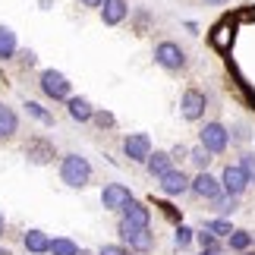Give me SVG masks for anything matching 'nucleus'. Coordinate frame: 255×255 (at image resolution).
<instances>
[{
	"instance_id": "f257e3e1",
	"label": "nucleus",
	"mask_w": 255,
	"mask_h": 255,
	"mask_svg": "<svg viewBox=\"0 0 255 255\" xmlns=\"http://www.w3.org/2000/svg\"><path fill=\"white\" fill-rule=\"evenodd\" d=\"M60 180L70 186V189H85L92 183V164L82 154H63L60 161Z\"/></svg>"
},
{
	"instance_id": "f03ea898",
	"label": "nucleus",
	"mask_w": 255,
	"mask_h": 255,
	"mask_svg": "<svg viewBox=\"0 0 255 255\" xmlns=\"http://www.w3.org/2000/svg\"><path fill=\"white\" fill-rule=\"evenodd\" d=\"M117 230H120V240H123V246L129 249V252H151V246H154V237H151V230L148 227H135V224H129V221H123L120 218V224H117Z\"/></svg>"
},
{
	"instance_id": "7ed1b4c3",
	"label": "nucleus",
	"mask_w": 255,
	"mask_h": 255,
	"mask_svg": "<svg viewBox=\"0 0 255 255\" xmlns=\"http://www.w3.org/2000/svg\"><path fill=\"white\" fill-rule=\"evenodd\" d=\"M38 82H41V92L47 98H54V101H70L73 98V85H70V79H66L60 70H44Z\"/></svg>"
},
{
	"instance_id": "20e7f679",
	"label": "nucleus",
	"mask_w": 255,
	"mask_h": 255,
	"mask_svg": "<svg viewBox=\"0 0 255 255\" xmlns=\"http://www.w3.org/2000/svg\"><path fill=\"white\" fill-rule=\"evenodd\" d=\"M227 142H230V132H227V126H224V123L211 120V123H205V126H202V132H199V145H202V148H208L211 154L227 151Z\"/></svg>"
},
{
	"instance_id": "39448f33",
	"label": "nucleus",
	"mask_w": 255,
	"mask_h": 255,
	"mask_svg": "<svg viewBox=\"0 0 255 255\" xmlns=\"http://www.w3.org/2000/svg\"><path fill=\"white\" fill-rule=\"evenodd\" d=\"M154 63H158L161 70L176 73V70H183V66H186V51L176 41H161L158 47H154Z\"/></svg>"
},
{
	"instance_id": "423d86ee",
	"label": "nucleus",
	"mask_w": 255,
	"mask_h": 255,
	"mask_svg": "<svg viewBox=\"0 0 255 255\" xmlns=\"http://www.w3.org/2000/svg\"><path fill=\"white\" fill-rule=\"evenodd\" d=\"M208 41L214 51H221V54H230V47L233 41H237V19H221L218 25L208 32Z\"/></svg>"
},
{
	"instance_id": "0eeeda50",
	"label": "nucleus",
	"mask_w": 255,
	"mask_h": 255,
	"mask_svg": "<svg viewBox=\"0 0 255 255\" xmlns=\"http://www.w3.org/2000/svg\"><path fill=\"white\" fill-rule=\"evenodd\" d=\"M205 107H208V98H205V92H199V88H186V92H183V98H180V114H183L189 123L202 120V117H205Z\"/></svg>"
},
{
	"instance_id": "6e6552de",
	"label": "nucleus",
	"mask_w": 255,
	"mask_h": 255,
	"mask_svg": "<svg viewBox=\"0 0 255 255\" xmlns=\"http://www.w3.org/2000/svg\"><path fill=\"white\" fill-rule=\"evenodd\" d=\"M123 154L129 161H135V164H145L151 158V139L145 132H129L123 139Z\"/></svg>"
},
{
	"instance_id": "1a4fd4ad",
	"label": "nucleus",
	"mask_w": 255,
	"mask_h": 255,
	"mask_svg": "<svg viewBox=\"0 0 255 255\" xmlns=\"http://www.w3.org/2000/svg\"><path fill=\"white\" fill-rule=\"evenodd\" d=\"M189 192H195L199 199H208V202H218L221 195H224V186L221 180H214V176L208 170H199V176L189 183Z\"/></svg>"
},
{
	"instance_id": "9d476101",
	"label": "nucleus",
	"mask_w": 255,
	"mask_h": 255,
	"mask_svg": "<svg viewBox=\"0 0 255 255\" xmlns=\"http://www.w3.org/2000/svg\"><path fill=\"white\" fill-rule=\"evenodd\" d=\"M221 186H224V195L240 199V195L246 192L249 180H246V173H243L240 164H227V167H224V173H221Z\"/></svg>"
},
{
	"instance_id": "9b49d317",
	"label": "nucleus",
	"mask_w": 255,
	"mask_h": 255,
	"mask_svg": "<svg viewBox=\"0 0 255 255\" xmlns=\"http://www.w3.org/2000/svg\"><path fill=\"white\" fill-rule=\"evenodd\" d=\"M126 202H132V192L126 189L123 183H107L101 189V205L104 211H123Z\"/></svg>"
},
{
	"instance_id": "f8f14e48",
	"label": "nucleus",
	"mask_w": 255,
	"mask_h": 255,
	"mask_svg": "<svg viewBox=\"0 0 255 255\" xmlns=\"http://www.w3.org/2000/svg\"><path fill=\"white\" fill-rule=\"evenodd\" d=\"M25 158L32 161V164H51L57 158V151H54V142H47L44 135H32L25 145Z\"/></svg>"
},
{
	"instance_id": "ddd939ff",
	"label": "nucleus",
	"mask_w": 255,
	"mask_h": 255,
	"mask_svg": "<svg viewBox=\"0 0 255 255\" xmlns=\"http://www.w3.org/2000/svg\"><path fill=\"white\" fill-rule=\"evenodd\" d=\"M189 183H192L189 176H186L183 170H176V167H173L170 173H164V176H161V183H158V186H161V192H164V195H183V192H189Z\"/></svg>"
},
{
	"instance_id": "4468645a",
	"label": "nucleus",
	"mask_w": 255,
	"mask_h": 255,
	"mask_svg": "<svg viewBox=\"0 0 255 255\" xmlns=\"http://www.w3.org/2000/svg\"><path fill=\"white\" fill-rule=\"evenodd\" d=\"M126 13H129V6H126V0H104L101 3V22L104 25H120Z\"/></svg>"
},
{
	"instance_id": "2eb2a0df",
	"label": "nucleus",
	"mask_w": 255,
	"mask_h": 255,
	"mask_svg": "<svg viewBox=\"0 0 255 255\" xmlns=\"http://www.w3.org/2000/svg\"><path fill=\"white\" fill-rule=\"evenodd\" d=\"M123 221H129L135 224V227H148V221H151V208L145 202H126V208H123Z\"/></svg>"
},
{
	"instance_id": "dca6fc26",
	"label": "nucleus",
	"mask_w": 255,
	"mask_h": 255,
	"mask_svg": "<svg viewBox=\"0 0 255 255\" xmlns=\"http://www.w3.org/2000/svg\"><path fill=\"white\" fill-rule=\"evenodd\" d=\"M66 111H70V117L76 123H88L95 117V107L88 104V98H82V95H73L70 101H66Z\"/></svg>"
},
{
	"instance_id": "f3484780",
	"label": "nucleus",
	"mask_w": 255,
	"mask_h": 255,
	"mask_svg": "<svg viewBox=\"0 0 255 255\" xmlns=\"http://www.w3.org/2000/svg\"><path fill=\"white\" fill-rule=\"evenodd\" d=\"M145 167H148V173L154 176V180H161L164 173H170V170H173V158H170V151H151V158L145 161Z\"/></svg>"
},
{
	"instance_id": "a211bd4d",
	"label": "nucleus",
	"mask_w": 255,
	"mask_h": 255,
	"mask_svg": "<svg viewBox=\"0 0 255 255\" xmlns=\"http://www.w3.org/2000/svg\"><path fill=\"white\" fill-rule=\"evenodd\" d=\"M22 243H25V249L32 255H47L51 252V237H47L44 230H25Z\"/></svg>"
},
{
	"instance_id": "6ab92c4d",
	"label": "nucleus",
	"mask_w": 255,
	"mask_h": 255,
	"mask_svg": "<svg viewBox=\"0 0 255 255\" xmlns=\"http://www.w3.org/2000/svg\"><path fill=\"white\" fill-rule=\"evenodd\" d=\"M16 132H19V117H16V111L0 101V139H13Z\"/></svg>"
},
{
	"instance_id": "aec40b11",
	"label": "nucleus",
	"mask_w": 255,
	"mask_h": 255,
	"mask_svg": "<svg viewBox=\"0 0 255 255\" xmlns=\"http://www.w3.org/2000/svg\"><path fill=\"white\" fill-rule=\"evenodd\" d=\"M230 76H233V82H237V92H240L243 98H246V104H249L252 111H255V88L246 82V76H243V73H240V70H237L233 63H230Z\"/></svg>"
},
{
	"instance_id": "412c9836",
	"label": "nucleus",
	"mask_w": 255,
	"mask_h": 255,
	"mask_svg": "<svg viewBox=\"0 0 255 255\" xmlns=\"http://www.w3.org/2000/svg\"><path fill=\"white\" fill-rule=\"evenodd\" d=\"M16 32L13 28H6V25H0V57H3V60H9V57L16 54Z\"/></svg>"
},
{
	"instance_id": "4be33fe9",
	"label": "nucleus",
	"mask_w": 255,
	"mask_h": 255,
	"mask_svg": "<svg viewBox=\"0 0 255 255\" xmlns=\"http://www.w3.org/2000/svg\"><path fill=\"white\" fill-rule=\"evenodd\" d=\"M22 107H25V114H28V117H35L38 123H44V126H54V114L47 111V107H41L38 101H25Z\"/></svg>"
},
{
	"instance_id": "5701e85b",
	"label": "nucleus",
	"mask_w": 255,
	"mask_h": 255,
	"mask_svg": "<svg viewBox=\"0 0 255 255\" xmlns=\"http://www.w3.org/2000/svg\"><path fill=\"white\" fill-rule=\"evenodd\" d=\"M47 255H79V246L70 237H57V240H51V252Z\"/></svg>"
},
{
	"instance_id": "b1692460",
	"label": "nucleus",
	"mask_w": 255,
	"mask_h": 255,
	"mask_svg": "<svg viewBox=\"0 0 255 255\" xmlns=\"http://www.w3.org/2000/svg\"><path fill=\"white\" fill-rule=\"evenodd\" d=\"M227 246H230L233 252H246V249L252 246V233H249V230H233L230 237H227Z\"/></svg>"
},
{
	"instance_id": "393cba45",
	"label": "nucleus",
	"mask_w": 255,
	"mask_h": 255,
	"mask_svg": "<svg viewBox=\"0 0 255 255\" xmlns=\"http://www.w3.org/2000/svg\"><path fill=\"white\" fill-rule=\"evenodd\" d=\"M205 230H208V233H214V237H230V233H233V227H230V221L227 218H211V221H205Z\"/></svg>"
},
{
	"instance_id": "a878e982",
	"label": "nucleus",
	"mask_w": 255,
	"mask_h": 255,
	"mask_svg": "<svg viewBox=\"0 0 255 255\" xmlns=\"http://www.w3.org/2000/svg\"><path fill=\"white\" fill-rule=\"evenodd\" d=\"M195 240H199V246H202V252H218V249H221V240L214 237V233H208V230L195 233Z\"/></svg>"
},
{
	"instance_id": "bb28decb",
	"label": "nucleus",
	"mask_w": 255,
	"mask_h": 255,
	"mask_svg": "<svg viewBox=\"0 0 255 255\" xmlns=\"http://www.w3.org/2000/svg\"><path fill=\"white\" fill-rule=\"evenodd\" d=\"M192 240H195V230H192V227H186V224H180V227H176V233H173V243H176V249H186Z\"/></svg>"
},
{
	"instance_id": "cd10ccee",
	"label": "nucleus",
	"mask_w": 255,
	"mask_h": 255,
	"mask_svg": "<svg viewBox=\"0 0 255 255\" xmlns=\"http://www.w3.org/2000/svg\"><path fill=\"white\" fill-rule=\"evenodd\" d=\"M189 161H192V164H195L199 170H205V167L211 164V151H208V148H202V145H199V148H192V151H189Z\"/></svg>"
},
{
	"instance_id": "c85d7f7f",
	"label": "nucleus",
	"mask_w": 255,
	"mask_h": 255,
	"mask_svg": "<svg viewBox=\"0 0 255 255\" xmlns=\"http://www.w3.org/2000/svg\"><path fill=\"white\" fill-rule=\"evenodd\" d=\"M154 208H161V214H164V218H167V221H173L176 227H180V224H183V214L176 211L170 202H154Z\"/></svg>"
},
{
	"instance_id": "c756f323",
	"label": "nucleus",
	"mask_w": 255,
	"mask_h": 255,
	"mask_svg": "<svg viewBox=\"0 0 255 255\" xmlns=\"http://www.w3.org/2000/svg\"><path fill=\"white\" fill-rule=\"evenodd\" d=\"M240 167H243V173H246V180L255 183V151L243 154V158H240Z\"/></svg>"
},
{
	"instance_id": "7c9ffc66",
	"label": "nucleus",
	"mask_w": 255,
	"mask_h": 255,
	"mask_svg": "<svg viewBox=\"0 0 255 255\" xmlns=\"http://www.w3.org/2000/svg\"><path fill=\"white\" fill-rule=\"evenodd\" d=\"M214 208H218V214H224V218H227V214L237 211V199H233V195H221V199L214 202Z\"/></svg>"
},
{
	"instance_id": "2f4dec72",
	"label": "nucleus",
	"mask_w": 255,
	"mask_h": 255,
	"mask_svg": "<svg viewBox=\"0 0 255 255\" xmlns=\"http://www.w3.org/2000/svg\"><path fill=\"white\" fill-rule=\"evenodd\" d=\"M98 255H129V249H126V246H117V243H104V246L98 249Z\"/></svg>"
},
{
	"instance_id": "473e14b6",
	"label": "nucleus",
	"mask_w": 255,
	"mask_h": 255,
	"mask_svg": "<svg viewBox=\"0 0 255 255\" xmlns=\"http://www.w3.org/2000/svg\"><path fill=\"white\" fill-rule=\"evenodd\" d=\"M92 120H95L98 126H114V123H117V120H114V114H104V111H95Z\"/></svg>"
},
{
	"instance_id": "72a5a7b5",
	"label": "nucleus",
	"mask_w": 255,
	"mask_h": 255,
	"mask_svg": "<svg viewBox=\"0 0 255 255\" xmlns=\"http://www.w3.org/2000/svg\"><path fill=\"white\" fill-rule=\"evenodd\" d=\"M170 158L176 161V158H189V148H186V145H173L170 148Z\"/></svg>"
},
{
	"instance_id": "f704fd0d",
	"label": "nucleus",
	"mask_w": 255,
	"mask_h": 255,
	"mask_svg": "<svg viewBox=\"0 0 255 255\" xmlns=\"http://www.w3.org/2000/svg\"><path fill=\"white\" fill-rule=\"evenodd\" d=\"M233 132H237V142H246L249 139V126H233Z\"/></svg>"
},
{
	"instance_id": "c9c22d12",
	"label": "nucleus",
	"mask_w": 255,
	"mask_h": 255,
	"mask_svg": "<svg viewBox=\"0 0 255 255\" xmlns=\"http://www.w3.org/2000/svg\"><path fill=\"white\" fill-rule=\"evenodd\" d=\"M79 3H82V6H88V9H101L104 0H79Z\"/></svg>"
},
{
	"instance_id": "e433bc0d",
	"label": "nucleus",
	"mask_w": 255,
	"mask_h": 255,
	"mask_svg": "<svg viewBox=\"0 0 255 255\" xmlns=\"http://www.w3.org/2000/svg\"><path fill=\"white\" fill-rule=\"evenodd\" d=\"M3 230H6V218H3V211H0V237H3Z\"/></svg>"
},
{
	"instance_id": "4c0bfd02",
	"label": "nucleus",
	"mask_w": 255,
	"mask_h": 255,
	"mask_svg": "<svg viewBox=\"0 0 255 255\" xmlns=\"http://www.w3.org/2000/svg\"><path fill=\"white\" fill-rule=\"evenodd\" d=\"M243 16H246V19H255V6H252V9H246V13H243Z\"/></svg>"
},
{
	"instance_id": "58836bf2",
	"label": "nucleus",
	"mask_w": 255,
	"mask_h": 255,
	"mask_svg": "<svg viewBox=\"0 0 255 255\" xmlns=\"http://www.w3.org/2000/svg\"><path fill=\"white\" fill-rule=\"evenodd\" d=\"M205 3H214V6H221V3H227V0H205Z\"/></svg>"
},
{
	"instance_id": "ea45409f",
	"label": "nucleus",
	"mask_w": 255,
	"mask_h": 255,
	"mask_svg": "<svg viewBox=\"0 0 255 255\" xmlns=\"http://www.w3.org/2000/svg\"><path fill=\"white\" fill-rule=\"evenodd\" d=\"M199 255H221V252H199Z\"/></svg>"
},
{
	"instance_id": "a19ab883",
	"label": "nucleus",
	"mask_w": 255,
	"mask_h": 255,
	"mask_svg": "<svg viewBox=\"0 0 255 255\" xmlns=\"http://www.w3.org/2000/svg\"><path fill=\"white\" fill-rule=\"evenodd\" d=\"M79 255H92V252H88V249H79Z\"/></svg>"
},
{
	"instance_id": "79ce46f5",
	"label": "nucleus",
	"mask_w": 255,
	"mask_h": 255,
	"mask_svg": "<svg viewBox=\"0 0 255 255\" xmlns=\"http://www.w3.org/2000/svg\"><path fill=\"white\" fill-rule=\"evenodd\" d=\"M0 255H9V252H6V249H0Z\"/></svg>"
},
{
	"instance_id": "37998d69",
	"label": "nucleus",
	"mask_w": 255,
	"mask_h": 255,
	"mask_svg": "<svg viewBox=\"0 0 255 255\" xmlns=\"http://www.w3.org/2000/svg\"><path fill=\"white\" fill-rule=\"evenodd\" d=\"M249 255H255V252H249Z\"/></svg>"
}]
</instances>
